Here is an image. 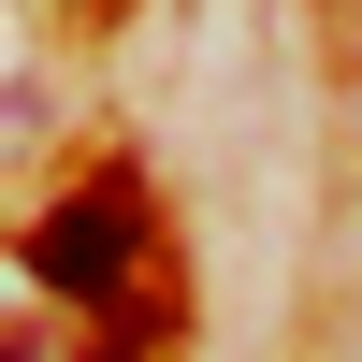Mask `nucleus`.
Instances as JSON below:
<instances>
[{"label":"nucleus","instance_id":"obj_1","mask_svg":"<svg viewBox=\"0 0 362 362\" xmlns=\"http://www.w3.org/2000/svg\"><path fill=\"white\" fill-rule=\"evenodd\" d=\"M131 261H145V203L131 189H73L44 232H29V290H58V305H102Z\"/></svg>","mask_w":362,"mask_h":362}]
</instances>
